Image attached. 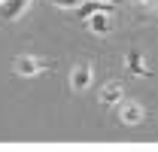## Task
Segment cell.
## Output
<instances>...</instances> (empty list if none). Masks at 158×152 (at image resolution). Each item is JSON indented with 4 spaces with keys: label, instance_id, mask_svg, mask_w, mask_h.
Here are the masks:
<instances>
[{
    "label": "cell",
    "instance_id": "7",
    "mask_svg": "<svg viewBox=\"0 0 158 152\" xmlns=\"http://www.w3.org/2000/svg\"><path fill=\"white\" fill-rule=\"evenodd\" d=\"M55 3H58V6H67V9H70V6H79V0H55Z\"/></svg>",
    "mask_w": 158,
    "mask_h": 152
},
{
    "label": "cell",
    "instance_id": "8",
    "mask_svg": "<svg viewBox=\"0 0 158 152\" xmlns=\"http://www.w3.org/2000/svg\"><path fill=\"white\" fill-rule=\"evenodd\" d=\"M143 3H146V6H158V0H143Z\"/></svg>",
    "mask_w": 158,
    "mask_h": 152
},
{
    "label": "cell",
    "instance_id": "6",
    "mask_svg": "<svg viewBox=\"0 0 158 152\" xmlns=\"http://www.w3.org/2000/svg\"><path fill=\"white\" fill-rule=\"evenodd\" d=\"M125 67H128L134 76H152V70L146 67V61H143V55H140V52H131V55L125 58Z\"/></svg>",
    "mask_w": 158,
    "mask_h": 152
},
{
    "label": "cell",
    "instance_id": "4",
    "mask_svg": "<svg viewBox=\"0 0 158 152\" xmlns=\"http://www.w3.org/2000/svg\"><path fill=\"white\" fill-rule=\"evenodd\" d=\"M122 97H125L122 82H106V85L100 88V103H106V107H116V103H122Z\"/></svg>",
    "mask_w": 158,
    "mask_h": 152
},
{
    "label": "cell",
    "instance_id": "2",
    "mask_svg": "<svg viewBox=\"0 0 158 152\" xmlns=\"http://www.w3.org/2000/svg\"><path fill=\"white\" fill-rule=\"evenodd\" d=\"M85 21H88V27H91L94 34H110V31H113V21H110V15H106V9H94V12H88Z\"/></svg>",
    "mask_w": 158,
    "mask_h": 152
},
{
    "label": "cell",
    "instance_id": "5",
    "mask_svg": "<svg viewBox=\"0 0 158 152\" xmlns=\"http://www.w3.org/2000/svg\"><path fill=\"white\" fill-rule=\"evenodd\" d=\"M40 70H46V64L37 61V58L21 55L19 61H15V73H19V76H34V73H40Z\"/></svg>",
    "mask_w": 158,
    "mask_h": 152
},
{
    "label": "cell",
    "instance_id": "3",
    "mask_svg": "<svg viewBox=\"0 0 158 152\" xmlns=\"http://www.w3.org/2000/svg\"><path fill=\"white\" fill-rule=\"evenodd\" d=\"M91 85V64H76L73 73H70V88L73 91H82Z\"/></svg>",
    "mask_w": 158,
    "mask_h": 152
},
{
    "label": "cell",
    "instance_id": "1",
    "mask_svg": "<svg viewBox=\"0 0 158 152\" xmlns=\"http://www.w3.org/2000/svg\"><path fill=\"white\" fill-rule=\"evenodd\" d=\"M118 119H122V125H131V128H137L140 122L146 119V110L140 107V103H122V110H118Z\"/></svg>",
    "mask_w": 158,
    "mask_h": 152
},
{
    "label": "cell",
    "instance_id": "9",
    "mask_svg": "<svg viewBox=\"0 0 158 152\" xmlns=\"http://www.w3.org/2000/svg\"><path fill=\"white\" fill-rule=\"evenodd\" d=\"M113 3H118V0H113Z\"/></svg>",
    "mask_w": 158,
    "mask_h": 152
}]
</instances>
